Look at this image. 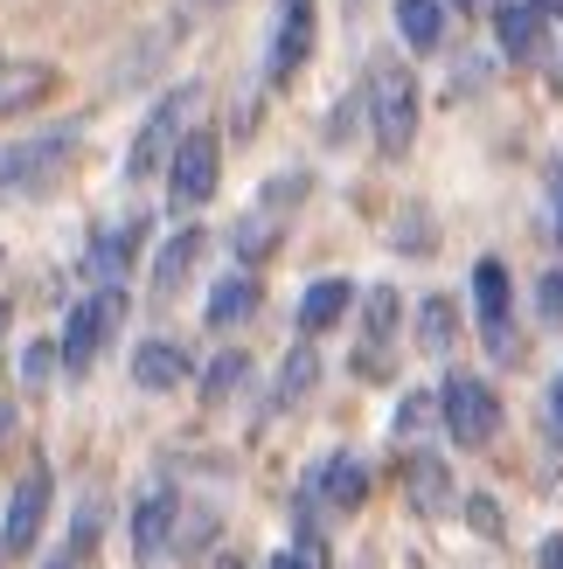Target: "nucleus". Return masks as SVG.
<instances>
[{
  "instance_id": "obj_1",
  "label": "nucleus",
  "mask_w": 563,
  "mask_h": 569,
  "mask_svg": "<svg viewBox=\"0 0 563 569\" xmlns=\"http://www.w3.org/2000/svg\"><path fill=\"white\" fill-rule=\"evenodd\" d=\"M369 119H376L383 160H404L417 139V83L397 56H376V70H369Z\"/></svg>"
},
{
  "instance_id": "obj_2",
  "label": "nucleus",
  "mask_w": 563,
  "mask_h": 569,
  "mask_svg": "<svg viewBox=\"0 0 563 569\" xmlns=\"http://www.w3.org/2000/svg\"><path fill=\"white\" fill-rule=\"evenodd\" d=\"M77 153V126H56V132H36V139H14L0 147V194H42L63 181V167Z\"/></svg>"
},
{
  "instance_id": "obj_3",
  "label": "nucleus",
  "mask_w": 563,
  "mask_h": 569,
  "mask_svg": "<svg viewBox=\"0 0 563 569\" xmlns=\"http://www.w3.org/2000/svg\"><path fill=\"white\" fill-rule=\"evenodd\" d=\"M438 410H445V431H453L466 451L494 445V431H501V396H494L481 376H445Z\"/></svg>"
},
{
  "instance_id": "obj_4",
  "label": "nucleus",
  "mask_w": 563,
  "mask_h": 569,
  "mask_svg": "<svg viewBox=\"0 0 563 569\" xmlns=\"http://www.w3.org/2000/svg\"><path fill=\"white\" fill-rule=\"evenodd\" d=\"M119 320H126V292H111V284H98V292L83 299V306H70L63 348H56V355H63V368H70V376H83V368L98 361V348L111 340V327H119Z\"/></svg>"
},
{
  "instance_id": "obj_5",
  "label": "nucleus",
  "mask_w": 563,
  "mask_h": 569,
  "mask_svg": "<svg viewBox=\"0 0 563 569\" xmlns=\"http://www.w3.org/2000/svg\"><path fill=\"white\" fill-rule=\"evenodd\" d=\"M188 104H195V83L167 91V98L147 111V126H139L132 153H126V181H147V174H160V167L175 160V147H181V111H188Z\"/></svg>"
},
{
  "instance_id": "obj_6",
  "label": "nucleus",
  "mask_w": 563,
  "mask_h": 569,
  "mask_svg": "<svg viewBox=\"0 0 563 569\" xmlns=\"http://www.w3.org/2000/svg\"><path fill=\"white\" fill-rule=\"evenodd\" d=\"M223 181V147L216 132H181L175 160H167V188H175V209H203Z\"/></svg>"
},
{
  "instance_id": "obj_7",
  "label": "nucleus",
  "mask_w": 563,
  "mask_h": 569,
  "mask_svg": "<svg viewBox=\"0 0 563 569\" xmlns=\"http://www.w3.org/2000/svg\"><path fill=\"white\" fill-rule=\"evenodd\" d=\"M299 188H306V174H286V181H271V188H265V202L250 209V216H237L230 243H237V258H244V264H265L271 250H278V237H286V202H299Z\"/></svg>"
},
{
  "instance_id": "obj_8",
  "label": "nucleus",
  "mask_w": 563,
  "mask_h": 569,
  "mask_svg": "<svg viewBox=\"0 0 563 569\" xmlns=\"http://www.w3.org/2000/svg\"><path fill=\"white\" fill-rule=\"evenodd\" d=\"M49 493H56V487H49V466L21 472L8 515H0V556H28V549H36V535H42V521H49Z\"/></svg>"
},
{
  "instance_id": "obj_9",
  "label": "nucleus",
  "mask_w": 563,
  "mask_h": 569,
  "mask_svg": "<svg viewBox=\"0 0 563 569\" xmlns=\"http://www.w3.org/2000/svg\"><path fill=\"white\" fill-rule=\"evenodd\" d=\"M306 56H314V0H278V28H271V83H286Z\"/></svg>"
},
{
  "instance_id": "obj_10",
  "label": "nucleus",
  "mask_w": 563,
  "mask_h": 569,
  "mask_svg": "<svg viewBox=\"0 0 563 569\" xmlns=\"http://www.w3.org/2000/svg\"><path fill=\"white\" fill-rule=\"evenodd\" d=\"M473 299H481V333H487V355L508 361L515 355V333H508V271L494 258L473 264Z\"/></svg>"
},
{
  "instance_id": "obj_11",
  "label": "nucleus",
  "mask_w": 563,
  "mask_h": 569,
  "mask_svg": "<svg viewBox=\"0 0 563 569\" xmlns=\"http://www.w3.org/2000/svg\"><path fill=\"white\" fill-rule=\"evenodd\" d=\"M139 237H147V222H139V216H126V222H105V230H98V243H91V258H83V278L111 284V278H119V271L132 264Z\"/></svg>"
},
{
  "instance_id": "obj_12",
  "label": "nucleus",
  "mask_w": 563,
  "mask_h": 569,
  "mask_svg": "<svg viewBox=\"0 0 563 569\" xmlns=\"http://www.w3.org/2000/svg\"><path fill=\"white\" fill-rule=\"evenodd\" d=\"M175 521H181V500L175 493H147L139 500V515H132V542H139V556H160L167 542H175Z\"/></svg>"
},
{
  "instance_id": "obj_13",
  "label": "nucleus",
  "mask_w": 563,
  "mask_h": 569,
  "mask_svg": "<svg viewBox=\"0 0 563 569\" xmlns=\"http://www.w3.org/2000/svg\"><path fill=\"white\" fill-rule=\"evenodd\" d=\"M132 382L139 389H181L188 382V355L175 348V340H147V348L132 355Z\"/></svg>"
},
{
  "instance_id": "obj_14",
  "label": "nucleus",
  "mask_w": 563,
  "mask_h": 569,
  "mask_svg": "<svg viewBox=\"0 0 563 569\" xmlns=\"http://www.w3.org/2000/svg\"><path fill=\"white\" fill-rule=\"evenodd\" d=\"M314 493H327V507L355 515V507L369 500V466H362V459H327L320 479H314Z\"/></svg>"
},
{
  "instance_id": "obj_15",
  "label": "nucleus",
  "mask_w": 563,
  "mask_h": 569,
  "mask_svg": "<svg viewBox=\"0 0 563 569\" xmlns=\"http://www.w3.org/2000/svg\"><path fill=\"white\" fill-rule=\"evenodd\" d=\"M404 487H411V507H417V515H432V521L453 507V479H445L438 459H411L404 466Z\"/></svg>"
},
{
  "instance_id": "obj_16",
  "label": "nucleus",
  "mask_w": 563,
  "mask_h": 569,
  "mask_svg": "<svg viewBox=\"0 0 563 569\" xmlns=\"http://www.w3.org/2000/svg\"><path fill=\"white\" fill-rule=\"evenodd\" d=\"M250 312H258V278L250 271H230L209 292V327H237V320H250Z\"/></svg>"
},
{
  "instance_id": "obj_17",
  "label": "nucleus",
  "mask_w": 563,
  "mask_h": 569,
  "mask_svg": "<svg viewBox=\"0 0 563 569\" xmlns=\"http://www.w3.org/2000/svg\"><path fill=\"white\" fill-rule=\"evenodd\" d=\"M348 299H355V292H348V278H320L314 292L299 299V327H306V333H327V327L348 312Z\"/></svg>"
},
{
  "instance_id": "obj_18",
  "label": "nucleus",
  "mask_w": 563,
  "mask_h": 569,
  "mask_svg": "<svg viewBox=\"0 0 563 569\" xmlns=\"http://www.w3.org/2000/svg\"><path fill=\"white\" fill-rule=\"evenodd\" d=\"M195 258H203V230H181L175 243L160 250V264H154V292H160V299H175V284L195 271Z\"/></svg>"
},
{
  "instance_id": "obj_19",
  "label": "nucleus",
  "mask_w": 563,
  "mask_h": 569,
  "mask_svg": "<svg viewBox=\"0 0 563 569\" xmlns=\"http://www.w3.org/2000/svg\"><path fill=\"white\" fill-rule=\"evenodd\" d=\"M397 28H404L411 49H438V36H445V8H438V0H397Z\"/></svg>"
},
{
  "instance_id": "obj_20",
  "label": "nucleus",
  "mask_w": 563,
  "mask_h": 569,
  "mask_svg": "<svg viewBox=\"0 0 563 569\" xmlns=\"http://www.w3.org/2000/svg\"><path fill=\"white\" fill-rule=\"evenodd\" d=\"M536 8H515V0H508V8H501V42H508V56H522V63H529V56H536L543 49V36H536Z\"/></svg>"
},
{
  "instance_id": "obj_21",
  "label": "nucleus",
  "mask_w": 563,
  "mask_h": 569,
  "mask_svg": "<svg viewBox=\"0 0 563 569\" xmlns=\"http://www.w3.org/2000/svg\"><path fill=\"white\" fill-rule=\"evenodd\" d=\"M250 382V361L244 355H216L209 361V382H203V396H209V403H230V396Z\"/></svg>"
},
{
  "instance_id": "obj_22",
  "label": "nucleus",
  "mask_w": 563,
  "mask_h": 569,
  "mask_svg": "<svg viewBox=\"0 0 563 569\" xmlns=\"http://www.w3.org/2000/svg\"><path fill=\"white\" fill-rule=\"evenodd\" d=\"M314 376H320V368H314V348H293V355H286V368H278V403L306 396V389H314Z\"/></svg>"
},
{
  "instance_id": "obj_23",
  "label": "nucleus",
  "mask_w": 563,
  "mask_h": 569,
  "mask_svg": "<svg viewBox=\"0 0 563 569\" xmlns=\"http://www.w3.org/2000/svg\"><path fill=\"white\" fill-rule=\"evenodd\" d=\"M91 542H98V507H83V521H77V535L63 549L49 556V569H83V556H91Z\"/></svg>"
},
{
  "instance_id": "obj_24",
  "label": "nucleus",
  "mask_w": 563,
  "mask_h": 569,
  "mask_svg": "<svg viewBox=\"0 0 563 569\" xmlns=\"http://www.w3.org/2000/svg\"><path fill=\"white\" fill-rule=\"evenodd\" d=\"M417 320H425V333H417V340H425L432 355L453 348V306H445V299H425V312H417Z\"/></svg>"
},
{
  "instance_id": "obj_25",
  "label": "nucleus",
  "mask_w": 563,
  "mask_h": 569,
  "mask_svg": "<svg viewBox=\"0 0 563 569\" xmlns=\"http://www.w3.org/2000/svg\"><path fill=\"white\" fill-rule=\"evenodd\" d=\"M389 327H397V299H389V292H369V361H362V368H376V348L389 340Z\"/></svg>"
},
{
  "instance_id": "obj_26",
  "label": "nucleus",
  "mask_w": 563,
  "mask_h": 569,
  "mask_svg": "<svg viewBox=\"0 0 563 569\" xmlns=\"http://www.w3.org/2000/svg\"><path fill=\"white\" fill-rule=\"evenodd\" d=\"M536 306H543V320H550V327H563V271H543Z\"/></svg>"
},
{
  "instance_id": "obj_27",
  "label": "nucleus",
  "mask_w": 563,
  "mask_h": 569,
  "mask_svg": "<svg viewBox=\"0 0 563 569\" xmlns=\"http://www.w3.org/2000/svg\"><path fill=\"white\" fill-rule=\"evenodd\" d=\"M425 423H432V396H404V410H397V438L425 431Z\"/></svg>"
},
{
  "instance_id": "obj_28",
  "label": "nucleus",
  "mask_w": 563,
  "mask_h": 569,
  "mask_svg": "<svg viewBox=\"0 0 563 569\" xmlns=\"http://www.w3.org/2000/svg\"><path fill=\"white\" fill-rule=\"evenodd\" d=\"M49 368H56V348H28V355H21V376L36 382V389L49 382Z\"/></svg>"
},
{
  "instance_id": "obj_29",
  "label": "nucleus",
  "mask_w": 563,
  "mask_h": 569,
  "mask_svg": "<svg viewBox=\"0 0 563 569\" xmlns=\"http://www.w3.org/2000/svg\"><path fill=\"white\" fill-rule=\"evenodd\" d=\"M550 222H556V243H563V160L550 167Z\"/></svg>"
},
{
  "instance_id": "obj_30",
  "label": "nucleus",
  "mask_w": 563,
  "mask_h": 569,
  "mask_svg": "<svg viewBox=\"0 0 563 569\" xmlns=\"http://www.w3.org/2000/svg\"><path fill=\"white\" fill-rule=\"evenodd\" d=\"M271 569H314V556H306V549H278V562Z\"/></svg>"
},
{
  "instance_id": "obj_31",
  "label": "nucleus",
  "mask_w": 563,
  "mask_h": 569,
  "mask_svg": "<svg viewBox=\"0 0 563 569\" xmlns=\"http://www.w3.org/2000/svg\"><path fill=\"white\" fill-rule=\"evenodd\" d=\"M543 569H563V535H550V542H543Z\"/></svg>"
},
{
  "instance_id": "obj_32",
  "label": "nucleus",
  "mask_w": 563,
  "mask_h": 569,
  "mask_svg": "<svg viewBox=\"0 0 563 569\" xmlns=\"http://www.w3.org/2000/svg\"><path fill=\"white\" fill-rule=\"evenodd\" d=\"M550 417H556V431H563V376H556V389H550Z\"/></svg>"
},
{
  "instance_id": "obj_33",
  "label": "nucleus",
  "mask_w": 563,
  "mask_h": 569,
  "mask_svg": "<svg viewBox=\"0 0 563 569\" xmlns=\"http://www.w3.org/2000/svg\"><path fill=\"white\" fill-rule=\"evenodd\" d=\"M536 14H550V21H563V0H529Z\"/></svg>"
},
{
  "instance_id": "obj_34",
  "label": "nucleus",
  "mask_w": 563,
  "mask_h": 569,
  "mask_svg": "<svg viewBox=\"0 0 563 569\" xmlns=\"http://www.w3.org/2000/svg\"><path fill=\"white\" fill-rule=\"evenodd\" d=\"M8 423H14V403H0V445H8Z\"/></svg>"
},
{
  "instance_id": "obj_35",
  "label": "nucleus",
  "mask_w": 563,
  "mask_h": 569,
  "mask_svg": "<svg viewBox=\"0 0 563 569\" xmlns=\"http://www.w3.org/2000/svg\"><path fill=\"white\" fill-rule=\"evenodd\" d=\"M8 320H14V312H8V306H0V333H8Z\"/></svg>"
},
{
  "instance_id": "obj_36",
  "label": "nucleus",
  "mask_w": 563,
  "mask_h": 569,
  "mask_svg": "<svg viewBox=\"0 0 563 569\" xmlns=\"http://www.w3.org/2000/svg\"><path fill=\"white\" fill-rule=\"evenodd\" d=\"M216 569H244V562H230V556H223V562H216Z\"/></svg>"
},
{
  "instance_id": "obj_37",
  "label": "nucleus",
  "mask_w": 563,
  "mask_h": 569,
  "mask_svg": "<svg viewBox=\"0 0 563 569\" xmlns=\"http://www.w3.org/2000/svg\"><path fill=\"white\" fill-rule=\"evenodd\" d=\"M460 8H481V0H460Z\"/></svg>"
}]
</instances>
